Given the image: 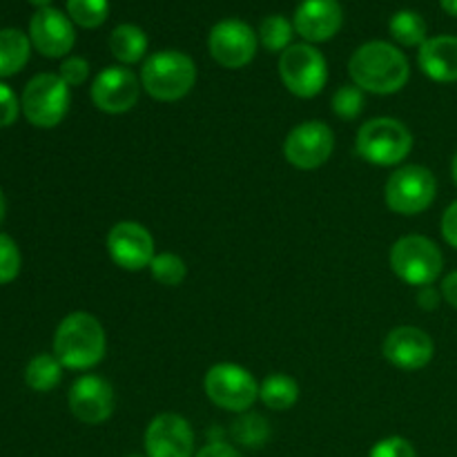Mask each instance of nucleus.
<instances>
[{
  "label": "nucleus",
  "mask_w": 457,
  "mask_h": 457,
  "mask_svg": "<svg viewBox=\"0 0 457 457\" xmlns=\"http://www.w3.org/2000/svg\"><path fill=\"white\" fill-rule=\"evenodd\" d=\"M445 268L440 245L422 235H406L391 248V270L409 286H433Z\"/></svg>",
  "instance_id": "obj_6"
},
{
  "label": "nucleus",
  "mask_w": 457,
  "mask_h": 457,
  "mask_svg": "<svg viewBox=\"0 0 457 457\" xmlns=\"http://www.w3.org/2000/svg\"><path fill=\"white\" fill-rule=\"evenodd\" d=\"M62 369L65 366L58 361L56 355L49 353H40V355L31 357L29 364L25 369V384L36 393H49L61 384Z\"/></svg>",
  "instance_id": "obj_23"
},
{
  "label": "nucleus",
  "mask_w": 457,
  "mask_h": 457,
  "mask_svg": "<svg viewBox=\"0 0 457 457\" xmlns=\"http://www.w3.org/2000/svg\"><path fill=\"white\" fill-rule=\"evenodd\" d=\"M232 437H235L239 445L248 446V449H259L268 442L270 437V427H268L266 420L257 413H245L239 415L235 424H232Z\"/></svg>",
  "instance_id": "obj_27"
},
{
  "label": "nucleus",
  "mask_w": 457,
  "mask_h": 457,
  "mask_svg": "<svg viewBox=\"0 0 457 457\" xmlns=\"http://www.w3.org/2000/svg\"><path fill=\"white\" fill-rule=\"evenodd\" d=\"M333 112L339 116V119L353 120L364 112L366 98L364 89H360L357 85H342L337 92L333 94Z\"/></svg>",
  "instance_id": "obj_29"
},
{
  "label": "nucleus",
  "mask_w": 457,
  "mask_h": 457,
  "mask_svg": "<svg viewBox=\"0 0 457 457\" xmlns=\"http://www.w3.org/2000/svg\"><path fill=\"white\" fill-rule=\"evenodd\" d=\"M67 16L83 29H98L110 16V0H67Z\"/></svg>",
  "instance_id": "obj_26"
},
{
  "label": "nucleus",
  "mask_w": 457,
  "mask_h": 457,
  "mask_svg": "<svg viewBox=\"0 0 457 457\" xmlns=\"http://www.w3.org/2000/svg\"><path fill=\"white\" fill-rule=\"evenodd\" d=\"M29 34L16 29V27H4V29H0V79L16 76L29 62Z\"/></svg>",
  "instance_id": "obj_20"
},
{
  "label": "nucleus",
  "mask_w": 457,
  "mask_h": 457,
  "mask_svg": "<svg viewBox=\"0 0 457 457\" xmlns=\"http://www.w3.org/2000/svg\"><path fill=\"white\" fill-rule=\"evenodd\" d=\"M295 31L306 43H326L344 25V12L337 0H302L295 9Z\"/></svg>",
  "instance_id": "obj_18"
},
{
  "label": "nucleus",
  "mask_w": 457,
  "mask_h": 457,
  "mask_svg": "<svg viewBox=\"0 0 457 457\" xmlns=\"http://www.w3.org/2000/svg\"><path fill=\"white\" fill-rule=\"evenodd\" d=\"M110 52L123 65H137L145 58L147 52L145 31L132 22L114 27V31L110 34Z\"/></svg>",
  "instance_id": "obj_21"
},
{
  "label": "nucleus",
  "mask_w": 457,
  "mask_h": 457,
  "mask_svg": "<svg viewBox=\"0 0 457 457\" xmlns=\"http://www.w3.org/2000/svg\"><path fill=\"white\" fill-rule=\"evenodd\" d=\"M420 70L436 83L457 80V36H433L418 52Z\"/></svg>",
  "instance_id": "obj_19"
},
{
  "label": "nucleus",
  "mask_w": 457,
  "mask_h": 457,
  "mask_svg": "<svg viewBox=\"0 0 457 457\" xmlns=\"http://www.w3.org/2000/svg\"><path fill=\"white\" fill-rule=\"evenodd\" d=\"M196 83V65L187 54L163 49L145 58L141 67V87L154 101L174 103L192 92Z\"/></svg>",
  "instance_id": "obj_3"
},
{
  "label": "nucleus",
  "mask_w": 457,
  "mask_h": 457,
  "mask_svg": "<svg viewBox=\"0 0 457 457\" xmlns=\"http://www.w3.org/2000/svg\"><path fill=\"white\" fill-rule=\"evenodd\" d=\"M440 228H442V237H445L446 244H449L451 248L457 250V201H453V204L445 210Z\"/></svg>",
  "instance_id": "obj_34"
},
{
  "label": "nucleus",
  "mask_w": 457,
  "mask_h": 457,
  "mask_svg": "<svg viewBox=\"0 0 457 457\" xmlns=\"http://www.w3.org/2000/svg\"><path fill=\"white\" fill-rule=\"evenodd\" d=\"M279 79L290 94L312 98L326 87L328 62L311 43H295L279 56Z\"/></svg>",
  "instance_id": "obj_9"
},
{
  "label": "nucleus",
  "mask_w": 457,
  "mask_h": 457,
  "mask_svg": "<svg viewBox=\"0 0 457 457\" xmlns=\"http://www.w3.org/2000/svg\"><path fill=\"white\" fill-rule=\"evenodd\" d=\"M22 254L16 241L0 232V286H7L21 275Z\"/></svg>",
  "instance_id": "obj_30"
},
{
  "label": "nucleus",
  "mask_w": 457,
  "mask_h": 457,
  "mask_svg": "<svg viewBox=\"0 0 457 457\" xmlns=\"http://www.w3.org/2000/svg\"><path fill=\"white\" fill-rule=\"evenodd\" d=\"M442 303V290L433 288V286H422L418 290V306L422 311H436Z\"/></svg>",
  "instance_id": "obj_36"
},
{
  "label": "nucleus",
  "mask_w": 457,
  "mask_h": 457,
  "mask_svg": "<svg viewBox=\"0 0 457 457\" xmlns=\"http://www.w3.org/2000/svg\"><path fill=\"white\" fill-rule=\"evenodd\" d=\"M437 196V179L424 165H402L384 186V201L402 217H415L433 205Z\"/></svg>",
  "instance_id": "obj_7"
},
{
  "label": "nucleus",
  "mask_w": 457,
  "mask_h": 457,
  "mask_svg": "<svg viewBox=\"0 0 457 457\" xmlns=\"http://www.w3.org/2000/svg\"><path fill=\"white\" fill-rule=\"evenodd\" d=\"M440 4H442V9L449 13V16L457 18V0H440Z\"/></svg>",
  "instance_id": "obj_38"
},
{
  "label": "nucleus",
  "mask_w": 457,
  "mask_h": 457,
  "mask_svg": "<svg viewBox=\"0 0 457 457\" xmlns=\"http://www.w3.org/2000/svg\"><path fill=\"white\" fill-rule=\"evenodd\" d=\"M4 214H7V199H4L3 190H0V223L4 221Z\"/></svg>",
  "instance_id": "obj_39"
},
{
  "label": "nucleus",
  "mask_w": 457,
  "mask_h": 457,
  "mask_svg": "<svg viewBox=\"0 0 457 457\" xmlns=\"http://www.w3.org/2000/svg\"><path fill=\"white\" fill-rule=\"evenodd\" d=\"M29 4H34L36 9H45V7H52V0H27Z\"/></svg>",
  "instance_id": "obj_40"
},
{
  "label": "nucleus",
  "mask_w": 457,
  "mask_h": 457,
  "mask_svg": "<svg viewBox=\"0 0 457 457\" xmlns=\"http://www.w3.org/2000/svg\"><path fill=\"white\" fill-rule=\"evenodd\" d=\"M451 177H453V181H455V186H457V152H455L453 161H451Z\"/></svg>",
  "instance_id": "obj_41"
},
{
  "label": "nucleus",
  "mask_w": 457,
  "mask_h": 457,
  "mask_svg": "<svg viewBox=\"0 0 457 457\" xmlns=\"http://www.w3.org/2000/svg\"><path fill=\"white\" fill-rule=\"evenodd\" d=\"M70 85L58 74L43 71L27 80L21 96V107L27 123L40 129H52L62 123L70 112Z\"/></svg>",
  "instance_id": "obj_5"
},
{
  "label": "nucleus",
  "mask_w": 457,
  "mask_h": 457,
  "mask_svg": "<svg viewBox=\"0 0 457 457\" xmlns=\"http://www.w3.org/2000/svg\"><path fill=\"white\" fill-rule=\"evenodd\" d=\"M205 395L219 409L245 413L259 400V384L248 369L232 361L210 366L204 379Z\"/></svg>",
  "instance_id": "obj_8"
},
{
  "label": "nucleus",
  "mask_w": 457,
  "mask_h": 457,
  "mask_svg": "<svg viewBox=\"0 0 457 457\" xmlns=\"http://www.w3.org/2000/svg\"><path fill=\"white\" fill-rule=\"evenodd\" d=\"M384 357L402 370H420L431 364L436 355V344L431 335L418 326H397L386 335L382 346Z\"/></svg>",
  "instance_id": "obj_17"
},
{
  "label": "nucleus",
  "mask_w": 457,
  "mask_h": 457,
  "mask_svg": "<svg viewBox=\"0 0 457 457\" xmlns=\"http://www.w3.org/2000/svg\"><path fill=\"white\" fill-rule=\"evenodd\" d=\"M257 47V31L239 18L219 21L208 34L210 56L226 70H241L248 62H253Z\"/></svg>",
  "instance_id": "obj_10"
},
{
  "label": "nucleus",
  "mask_w": 457,
  "mask_h": 457,
  "mask_svg": "<svg viewBox=\"0 0 457 457\" xmlns=\"http://www.w3.org/2000/svg\"><path fill=\"white\" fill-rule=\"evenodd\" d=\"M29 40L45 58H65L76 43L74 22L56 7L36 9L29 21Z\"/></svg>",
  "instance_id": "obj_15"
},
{
  "label": "nucleus",
  "mask_w": 457,
  "mask_h": 457,
  "mask_svg": "<svg viewBox=\"0 0 457 457\" xmlns=\"http://www.w3.org/2000/svg\"><path fill=\"white\" fill-rule=\"evenodd\" d=\"M107 253L119 268L129 272H138L150 268L156 257L154 237L145 226L137 221H119L107 232Z\"/></svg>",
  "instance_id": "obj_13"
},
{
  "label": "nucleus",
  "mask_w": 457,
  "mask_h": 457,
  "mask_svg": "<svg viewBox=\"0 0 457 457\" xmlns=\"http://www.w3.org/2000/svg\"><path fill=\"white\" fill-rule=\"evenodd\" d=\"M259 400L270 411H288L297 404L299 400V384L297 379L286 373L268 375L259 384Z\"/></svg>",
  "instance_id": "obj_22"
},
{
  "label": "nucleus",
  "mask_w": 457,
  "mask_h": 457,
  "mask_svg": "<svg viewBox=\"0 0 457 457\" xmlns=\"http://www.w3.org/2000/svg\"><path fill=\"white\" fill-rule=\"evenodd\" d=\"M58 76H61L70 87H79V85H83L85 80L89 79V62L85 61L83 56H67L65 61L61 62Z\"/></svg>",
  "instance_id": "obj_32"
},
{
  "label": "nucleus",
  "mask_w": 457,
  "mask_h": 457,
  "mask_svg": "<svg viewBox=\"0 0 457 457\" xmlns=\"http://www.w3.org/2000/svg\"><path fill=\"white\" fill-rule=\"evenodd\" d=\"M107 351L105 328L92 312L76 311L62 317L54 333V355L65 369L89 370L101 364Z\"/></svg>",
  "instance_id": "obj_2"
},
{
  "label": "nucleus",
  "mask_w": 457,
  "mask_h": 457,
  "mask_svg": "<svg viewBox=\"0 0 457 457\" xmlns=\"http://www.w3.org/2000/svg\"><path fill=\"white\" fill-rule=\"evenodd\" d=\"M21 98L7 83H0V128H12L21 116Z\"/></svg>",
  "instance_id": "obj_33"
},
{
  "label": "nucleus",
  "mask_w": 457,
  "mask_h": 457,
  "mask_svg": "<svg viewBox=\"0 0 457 457\" xmlns=\"http://www.w3.org/2000/svg\"><path fill=\"white\" fill-rule=\"evenodd\" d=\"M388 31H391L393 40L400 43L402 47H422L428 40L427 21L418 12H411V9L397 12L388 21Z\"/></svg>",
  "instance_id": "obj_24"
},
{
  "label": "nucleus",
  "mask_w": 457,
  "mask_h": 457,
  "mask_svg": "<svg viewBox=\"0 0 457 457\" xmlns=\"http://www.w3.org/2000/svg\"><path fill=\"white\" fill-rule=\"evenodd\" d=\"M357 154L366 163L391 168L400 165L413 150V134L402 120L391 116H378L366 120L357 132Z\"/></svg>",
  "instance_id": "obj_4"
},
{
  "label": "nucleus",
  "mask_w": 457,
  "mask_h": 457,
  "mask_svg": "<svg viewBox=\"0 0 457 457\" xmlns=\"http://www.w3.org/2000/svg\"><path fill=\"white\" fill-rule=\"evenodd\" d=\"M442 299H445L449 306L457 308V270L449 272V275L445 277V281H442Z\"/></svg>",
  "instance_id": "obj_37"
},
{
  "label": "nucleus",
  "mask_w": 457,
  "mask_h": 457,
  "mask_svg": "<svg viewBox=\"0 0 457 457\" xmlns=\"http://www.w3.org/2000/svg\"><path fill=\"white\" fill-rule=\"evenodd\" d=\"M89 96H92L96 110L105 112V114H125L138 103L141 80L132 70L123 65L105 67L92 80Z\"/></svg>",
  "instance_id": "obj_12"
},
{
  "label": "nucleus",
  "mask_w": 457,
  "mask_h": 457,
  "mask_svg": "<svg viewBox=\"0 0 457 457\" xmlns=\"http://www.w3.org/2000/svg\"><path fill=\"white\" fill-rule=\"evenodd\" d=\"M335 134L324 120H306L290 129L284 141V156L297 170H317L330 159Z\"/></svg>",
  "instance_id": "obj_11"
},
{
  "label": "nucleus",
  "mask_w": 457,
  "mask_h": 457,
  "mask_svg": "<svg viewBox=\"0 0 457 457\" xmlns=\"http://www.w3.org/2000/svg\"><path fill=\"white\" fill-rule=\"evenodd\" d=\"M348 74L353 85L364 92L388 96L406 87L411 79V65L400 47L386 40H370L353 52L348 61Z\"/></svg>",
  "instance_id": "obj_1"
},
{
  "label": "nucleus",
  "mask_w": 457,
  "mask_h": 457,
  "mask_svg": "<svg viewBox=\"0 0 457 457\" xmlns=\"http://www.w3.org/2000/svg\"><path fill=\"white\" fill-rule=\"evenodd\" d=\"M195 457H244V455H241L235 446L226 445L223 440H219V442H208L204 449L196 451Z\"/></svg>",
  "instance_id": "obj_35"
},
{
  "label": "nucleus",
  "mask_w": 457,
  "mask_h": 457,
  "mask_svg": "<svg viewBox=\"0 0 457 457\" xmlns=\"http://www.w3.org/2000/svg\"><path fill=\"white\" fill-rule=\"evenodd\" d=\"M147 457H195V431L183 415L161 413L143 437Z\"/></svg>",
  "instance_id": "obj_14"
},
{
  "label": "nucleus",
  "mask_w": 457,
  "mask_h": 457,
  "mask_svg": "<svg viewBox=\"0 0 457 457\" xmlns=\"http://www.w3.org/2000/svg\"><path fill=\"white\" fill-rule=\"evenodd\" d=\"M369 457H418L413 445L406 437L391 436L379 440L373 449L369 451Z\"/></svg>",
  "instance_id": "obj_31"
},
{
  "label": "nucleus",
  "mask_w": 457,
  "mask_h": 457,
  "mask_svg": "<svg viewBox=\"0 0 457 457\" xmlns=\"http://www.w3.org/2000/svg\"><path fill=\"white\" fill-rule=\"evenodd\" d=\"M297 34L295 31V25L286 16H279V13H272V16H266L262 22H259V43L268 49V52H286V49L293 45V36Z\"/></svg>",
  "instance_id": "obj_25"
},
{
  "label": "nucleus",
  "mask_w": 457,
  "mask_h": 457,
  "mask_svg": "<svg viewBox=\"0 0 457 457\" xmlns=\"http://www.w3.org/2000/svg\"><path fill=\"white\" fill-rule=\"evenodd\" d=\"M128 457H147V455H141V453H129Z\"/></svg>",
  "instance_id": "obj_42"
},
{
  "label": "nucleus",
  "mask_w": 457,
  "mask_h": 457,
  "mask_svg": "<svg viewBox=\"0 0 457 457\" xmlns=\"http://www.w3.org/2000/svg\"><path fill=\"white\" fill-rule=\"evenodd\" d=\"M152 279L163 286H181L187 277V266L179 254L174 253H159L150 263Z\"/></svg>",
  "instance_id": "obj_28"
},
{
  "label": "nucleus",
  "mask_w": 457,
  "mask_h": 457,
  "mask_svg": "<svg viewBox=\"0 0 457 457\" xmlns=\"http://www.w3.org/2000/svg\"><path fill=\"white\" fill-rule=\"evenodd\" d=\"M70 411L79 422L83 424H103L112 418L116 406L114 388L107 379L98 375H83L76 379L70 388Z\"/></svg>",
  "instance_id": "obj_16"
}]
</instances>
